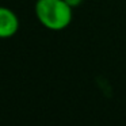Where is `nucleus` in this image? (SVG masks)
<instances>
[{
    "instance_id": "f257e3e1",
    "label": "nucleus",
    "mask_w": 126,
    "mask_h": 126,
    "mask_svg": "<svg viewBox=\"0 0 126 126\" xmlns=\"http://www.w3.org/2000/svg\"><path fill=\"white\" fill-rule=\"evenodd\" d=\"M34 12L38 22L52 31L65 30L73 19V8L65 0H37Z\"/></svg>"
},
{
    "instance_id": "7ed1b4c3",
    "label": "nucleus",
    "mask_w": 126,
    "mask_h": 126,
    "mask_svg": "<svg viewBox=\"0 0 126 126\" xmlns=\"http://www.w3.org/2000/svg\"><path fill=\"white\" fill-rule=\"evenodd\" d=\"M65 1L72 7V8H76V7H79L80 4L83 3V0H65Z\"/></svg>"
},
{
    "instance_id": "f03ea898",
    "label": "nucleus",
    "mask_w": 126,
    "mask_h": 126,
    "mask_svg": "<svg viewBox=\"0 0 126 126\" xmlns=\"http://www.w3.org/2000/svg\"><path fill=\"white\" fill-rule=\"evenodd\" d=\"M19 18L8 7L0 6V38L7 39L14 37L19 30Z\"/></svg>"
}]
</instances>
